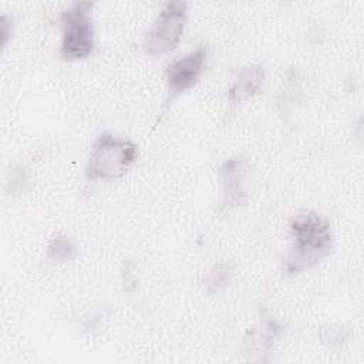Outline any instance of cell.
I'll list each match as a JSON object with an SVG mask.
<instances>
[{"mask_svg":"<svg viewBox=\"0 0 364 364\" xmlns=\"http://www.w3.org/2000/svg\"><path fill=\"white\" fill-rule=\"evenodd\" d=\"M291 253L286 263V273L294 274L313 267L330 253L333 236L330 225L321 216L307 212L297 215L291 225Z\"/></svg>","mask_w":364,"mask_h":364,"instance_id":"cell-1","label":"cell"},{"mask_svg":"<svg viewBox=\"0 0 364 364\" xmlns=\"http://www.w3.org/2000/svg\"><path fill=\"white\" fill-rule=\"evenodd\" d=\"M136 155V145L134 142L104 132L91 148L85 175L90 181L118 179L135 162Z\"/></svg>","mask_w":364,"mask_h":364,"instance_id":"cell-2","label":"cell"},{"mask_svg":"<svg viewBox=\"0 0 364 364\" xmlns=\"http://www.w3.org/2000/svg\"><path fill=\"white\" fill-rule=\"evenodd\" d=\"M92 1L74 3L61 16L63 37L61 57L64 60L87 58L94 50V23L91 10Z\"/></svg>","mask_w":364,"mask_h":364,"instance_id":"cell-3","label":"cell"},{"mask_svg":"<svg viewBox=\"0 0 364 364\" xmlns=\"http://www.w3.org/2000/svg\"><path fill=\"white\" fill-rule=\"evenodd\" d=\"M188 14L185 1H169L159 11L151 30L145 38V50L148 54L158 57L172 51L183 33Z\"/></svg>","mask_w":364,"mask_h":364,"instance_id":"cell-4","label":"cell"},{"mask_svg":"<svg viewBox=\"0 0 364 364\" xmlns=\"http://www.w3.org/2000/svg\"><path fill=\"white\" fill-rule=\"evenodd\" d=\"M206 50L199 47L168 67L166 82L172 98L189 90L196 82L206 63Z\"/></svg>","mask_w":364,"mask_h":364,"instance_id":"cell-5","label":"cell"},{"mask_svg":"<svg viewBox=\"0 0 364 364\" xmlns=\"http://www.w3.org/2000/svg\"><path fill=\"white\" fill-rule=\"evenodd\" d=\"M246 164L242 159H228L222 166V178L225 186V205L236 206L246 200V193L242 188Z\"/></svg>","mask_w":364,"mask_h":364,"instance_id":"cell-6","label":"cell"},{"mask_svg":"<svg viewBox=\"0 0 364 364\" xmlns=\"http://www.w3.org/2000/svg\"><path fill=\"white\" fill-rule=\"evenodd\" d=\"M263 78L264 73L260 65H252L240 70L229 88V100L233 102H240L252 97L262 87Z\"/></svg>","mask_w":364,"mask_h":364,"instance_id":"cell-7","label":"cell"},{"mask_svg":"<svg viewBox=\"0 0 364 364\" xmlns=\"http://www.w3.org/2000/svg\"><path fill=\"white\" fill-rule=\"evenodd\" d=\"M233 276V266L230 263H218L209 269L203 276V287L209 294H218L225 290Z\"/></svg>","mask_w":364,"mask_h":364,"instance_id":"cell-8","label":"cell"},{"mask_svg":"<svg viewBox=\"0 0 364 364\" xmlns=\"http://www.w3.org/2000/svg\"><path fill=\"white\" fill-rule=\"evenodd\" d=\"M78 249L74 243L73 239H70L68 236H55L47 250V257L48 260L54 262V263H65V262H71L77 257Z\"/></svg>","mask_w":364,"mask_h":364,"instance_id":"cell-9","label":"cell"},{"mask_svg":"<svg viewBox=\"0 0 364 364\" xmlns=\"http://www.w3.org/2000/svg\"><path fill=\"white\" fill-rule=\"evenodd\" d=\"M30 182L28 173L26 169H23V166H18L11 173V181L9 182V185L11 186L10 192H24L26 191V185Z\"/></svg>","mask_w":364,"mask_h":364,"instance_id":"cell-10","label":"cell"},{"mask_svg":"<svg viewBox=\"0 0 364 364\" xmlns=\"http://www.w3.org/2000/svg\"><path fill=\"white\" fill-rule=\"evenodd\" d=\"M324 334H327V336H323L324 343H327L331 347L340 346L346 340V330H343L341 327H338V328L330 327L328 330H324Z\"/></svg>","mask_w":364,"mask_h":364,"instance_id":"cell-11","label":"cell"},{"mask_svg":"<svg viewBox=\"0 0 364 364\" xmlns=\"http://www.w3.org/2000/svg\"><path fill=\"white\" fill-rule=\"evenodd\" d=\"M124 286L127 290H132L135 289L136 286V277L134 274V270H132V264L128 262L127 266H125V272H124Z\"/></svg>","mask_w":364,"mask_h":364,"instance_id":"cell-12","label":"cell"},{"mask_svg":"<svg viewBox=\"0 0 364 364\" xmlns=\"http://www.w3.org/2000/svg\"><path fill=\"white\" fill-rule=\"evenodd\" d=\"M0 21H1L0 27H1V37H3V47H4L9 40V34L11 33V23L7 20L6 16H1Z\"/></svg>","mask_w":364,"mask_h":364,"instance_id":"cell-13","label":"cell"}]
</instances>
